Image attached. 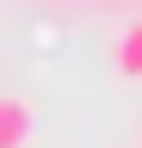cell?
<instances>
[{"mask_svg": "<svg viewBox=\"0 0 142 148\" xmlns=\"http://www.w3.org/2000/svg\"><path fill=\"white\" fill-rule=\"evenodd\" d=\"M117 74L142 80V25H130V31L117 37Z\"/></svg>", "mask_w": 142, "mask_h": 148, "instance_id": "cell-2", "label": "cell"}, {"mask_svg": "<svg viewBox=\"0 0 142 148\" xmlns=\"http://www.w3.org/2000/svg\"><path fill=\"white\" fill-rule=\"evenodd\" d=\"M31 105L25 99H0V148H25L31 142Z\"/></svg>", "mask_w": 142, "mask_h": 148, "instance_id": "cell-1", "label": "cell"}]
</instances>
